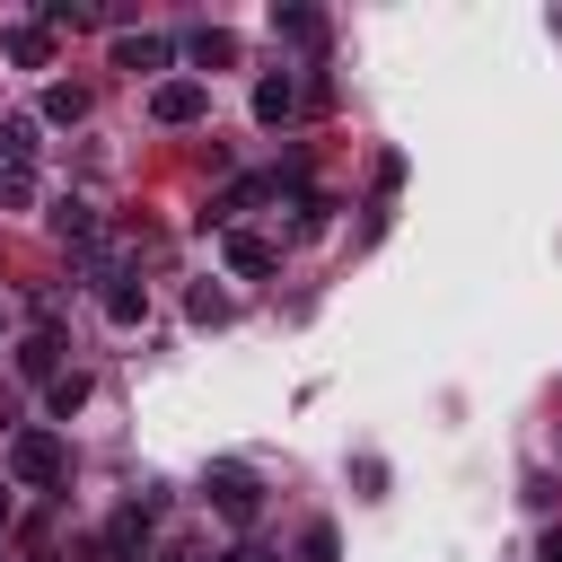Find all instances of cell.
Segmentation results:
<instances>
[{
    "instance_id": "cell-17",
    "label": "cell",
    "mask_w": 562,
    "mask_h": 562,
    "mask_svg": "<svg viewBox=\"0 0 562 562\" xmlns=\"http://www.w3.org/2000/svg\"><path fill=\"white\" fill-rule=\"evenodd\" d=\"M184 316H193V325H228V316H237V299H228V290H211V281H202V290H193V299H184Z\"/></svg>"
},
{
    "instance_id": "cell-16",
    "label": "cell",
    "mask_w": 562,
    "mask_h": 562,
    "mask_svg": "<svg viewBox=\"0 0 562 562\" xmlns=\"http://www.w3.org/2000/svg\"><path fill=\"white\" fill-rule=\"evenodd\" d=\"M53 237H70V246H88V237H97V211H88V202L70 193V202L53 211Z\"/></svg>"
},
{
    "instance_id": "cell-19",
    "label": "cell",
    "mask_w": 562,
    "mask_h": 562,
    "mask_svg": "<svg viewBox=\"0 0 562 562\" xmlns=\"http://www.w3.org/2000/svg\"><path fill=\"white\" fill-rule=\"evenodd\" d=\"M325 211H334L325 193H299V211H290V237H316V228H325Z\"/></svg>"
},
{
    "instance_id": "cell-22",
    "label": "cell",
    "mask_w": 562,
    "mask_h": 562,
    "mask_svg": "<svg viewBox=\"0 0 562 562\" xmlns=\"http://www.w3.org/2000/svg\"><path fill=\"white\" fill-rule=\"evenodd\" d=\"M220 562H272V553H255V544H237V553H220Z\"/></svg>"
},
{
    "instance_id": "cell-3",
    "label": "cell",
    "mask_w": 562,
    "mask_h": 562,
    "mask_svg": "<svg viewBox=\"0 0 562 562\" xmlns=\"http://www.w3.org/2000/svg\"><path fill=\"white\" fill-rule=\"evenodd\" d=\"M202 114H211V88H202V79H158V88H149V123L184 132V123H202Z\"/></svg>"
},
{
    "instance_id": "cell-20",
    "label": "cell",
    "mask_w": 562,
    "mask_h": 562,
    "mask_svg": "<svg viewBox=\"0 0 562 562\" xmlns=\"http://www.w3.org/2000/svg\"><path fill=\"white\" fill-rule=\"evenodd\" d=\"M35 202V184H26V167H0V211H26Z\"/></svg>"
},
{
    "instance_id": "cell-13",
    "label": "cell",
    "mask_w": 562,
    "mask_h": 562,
    "mask_svg": "<svg viewBox=\"0 0 562 562\" xmlns=\"http://www.w3.org/2000/svg\"><path fill=\"white\" fill-rule=\"evenodd\" d=\"M35 158V114H9L0 123V167H26Z\"/></svg>"
},
{
    "instance_id": "cell-10",
    "label": "cell",
    "mask_w": 562,
    "mask_h": 562,
    "mask_svg": "<svg viewBox=\"0 0 562 562\" xmlns=\"http://www.w3.org/2000/svg\"><path fill=\"white\" fill-rule=\"evenodd\" d=\"M272 35H281V44H307V53H316V44H325V18H316V9H272Z\"/></svg>"
},
{
    "instance_id": "cell-5",
    "label": "cell",
    "mask_w": 562,
    "mask_h": 562,
    "mask_svg": "<svg viewBox=\"0 0 562 562\" xmlns=\"http://www.w3.org/2000/svg\"><path fill=\"white\" fill-rule=\"evenodd\" d=\"M272 263H281V246H272V237H255V228H228V272H237V281H263Z\"/></svg>"
},
{
    "instance_id": "cell-6",
    "label": "cell",
    "mask_w": 562,
    "mask_h": 562,
    "mask_svg": "<svg viewBox=\"0 0 562 562\" xmlns=\"http://www.w3.org/2000/svg\"><path fill=\"white\" fill-rule=\"evenodd\" d=\"M167 61H176L167 35H114V70H132V79H140V70H167Z\"/></svg>"
},
{
    "instance_id": "cell-4",
    "label": "cell",
    "mask_w": 562,
    "mask_h": 562,
    "mask_svg": "<svg viewBox=\"0 0 562 562\" xmlns=\"http://www.w3.org/2000/svg\"><path fill=\"white\" fill-rule=\"evenodd\" d=\"M140 553H149V509L123 501V509L105 518V536H97V562H140Z\"/></svg>"
},
{
    "instance_id": "cell-15",
    "label": "cell",
    "mask_w": 562,
    "mask_h": 562,
    "mask_svg": "<svg viewBox=\"0 0 562 562\" xmlns=\"http://www.w3.org/2000/svg\"><path fill=\"white\" fill-rule=\"evenodd\" d=\"M9 61H53V26H9Z\"/></svg>"
},
{
    "instance_id": "cell-12",
    "label": "cell",
    "mask_w": 562,
    "mask_h": 562,
    "mask_svg": "<svg viewBox=\"0 0 562 562\" xmlns=\"http://www.w3.org/2000/svg\"><path fill=\"white\" fill-rule=\"evenodd\" d=\"M79 114H88V88L79 79H53L44 88V123H79Z\"/></svg>"
},
{
    "instance_id": "cell-9",
    "label": "cell",
    "mask_w": 562,
    "mask_h": 562,
    "mask_svg": "<svg viewBox=\"0 0 562 562\" xmlns=\"http://www.w3.org/2000/svg\"><path fill=\"white\" fill-rule=\"evenodd\" d=\"M184 53H193L202 70H228V61H237V35H228V26H193V35H184Z\"/></svg>"
},
{
    "instance_id": "cell-14",
    "label": "cell",
    "mask_w": 562,
    "mask_h": 562,
    "mask_svg": "<svg viewBox=\"0 0 562 562\" xmlns=\"http://www.w3.org/2000/svg\"><path fill=\"white\" fill-rule=\"evenodd\" d=\"M299 562H342V536H334V518H307V527H299Z\"/></svg>"
},
{
    "instance_id": "cell-8",
    "label": "cell",
    "mask_w": 562,
    "mask_h": 562,
    "mask_svg": "<svg viewBox=\"0 0 562 562\" xmlns=\"http://www.w3.org/2000/svg\"><path fill=\"white\" fill-rule=\"evenodd\" d=\"M290 114H299V79H290V70L255 79V123H290Z\"/></svg>"
},
{
    "instance_id": "cell-11",
    "label": "cell",
    "mask_w": 562,
    "mask_h": 562,
    "mask_svg": "<svg viewBox=\"0 0 562 562\" xmlns=\"http://www.w3.org/2000/svg\"><path fill=\"white\" fill-rule=\"evenodd\" d=\"M105 316H114V325H140V316H149V290L114 272V281H105Z\"/></svg>"
},
{
    "instance_id": "cell-21",
    "label": "cell",
    "mask_w": 562,
    "mask_h": 562,
    "mask_svg": "<svg viewBox=\"0 0 562 562\" xmlns=\"http://www.w3.org/2000/svg\"><path fill=\"white\" fill-rule=\"evenodd\" d=\"M536 562H562V527H544V544H536Z\"/></svg>"
},
{
    "instance_id": "cell-7",
    "label": "cell",
    "mask_w": 562,
    "mask_h": 562,
    "mask_svg": "<svg viewBox=\"0 0 562 562\" xmlns=\"http://www.w3.org/2000/svg\"><path fill=\"white\" fill-rule=\"evenodd\" d=\"M61 351H70V342H61L53 325L26 334V342H18V378H44V386H53V378H61Z\"/></svg>"
},
{
    "instance_id": "cell-18",
    "label": "cell",
    "mask_w": 562,
    "mask_h": 562,
    "mask_svg": "<svg viewBox=\"0 0 562 562\" xmlns=\"http://www.w3.org/2000/svg\"><path fill=\"white\" fill-rule=\"evenodd\" d=\"M44 404H53V422H70V413L88 404V378H79V369H61V378L44 386Z\"/></svg>"
},
{
    "instance_id": "cell-2",
    "label": "cell",
    "mask_w": 562,
    "mask_h": 562,
    "mask_svg": "<svg viewBox=\"0 0 562 562\" xmlns=\"http://www.w3.org/2000/svg\"><path fill=\"white\" fill-rule=\"evenodd\" d=\"M9 474H18V483H61V474H70L61 430H18V439H9Z\"/></svg>"
},
{
    "instance_id": "cell-1",
    "label": "cell",
    "mask_w": 562,
    "mask_h": 562,
    "mask_svg": "<svg viewBox=\"0 0 562 562\" xmlns=\"http://www.w3.org/2000/svg\"><path fill=\"white\" fill-rule=\"evenodd\" d=\"M202 501L228 518V527H255V509H263V483H255V465H237V457H220L211 474H202Z\"/></svg>"
}]
</instances>
